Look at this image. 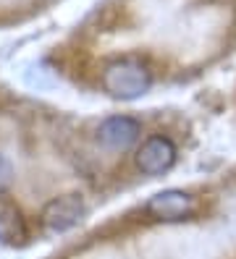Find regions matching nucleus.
Listing matches in <instances>:
<instances>
[{"label":"nucleus","instance_id":"1","mask_svg":"<svg viewBox=\"0 0 236 259\" xmlns=\"http://www.w3.org/2000/svg\"><path fill=\"white\" fill-rule=\"evenodd\" d=\"M103 92L113 100H137L152 87V71L134 58H121L108 63L100 76Z\"/></svg>","mask_w":236,"mask_h":259},{"label":"nucleus","instance_id":"2","mask_svg":"<svg viewBox=\"0 0 236 259\" xmlns=\"http://www.w3.org/2000/svg\"><path fill=\"white\" fill-rule=\"evenodd\" d=\"M84 199L79 194H63V196H55L50 199L45 207H42V215H40V223L47 233H66L71 228H76L84 218Z\"/></svg>","mask_w":236,"mask_h":259},{"label":"nucleus","instance_id":"3","mask_svg":"<svg viewBox=\"0 0 236 259\" xmlns=\"http://www.w3.org/2000/svg\"><path fill=\"white\" fill-rule=\"evenodd\" d=\"M134 162L139 167V173L145 176H163L176 165V144L168 136H150L142 142V147L137 149Z\"/></svg>","mask_w":236,"mask_h":259},{"label":"nucleus","instance_id":"4","mask_svg":"<svg viewBox=\"0 0 236 259\" xmlns=\"http://www.w3.org/2000/svg\"><path fill=\"white\" fill-rule=\"evenodd\" d=\"M139 134H142V123L137 118H131V115H110L97 126L94 139H97V144H103L105 149L123 152L139 139Z\"/></svg>","mask_w":236,"mask_h":259},{"label":"nucleus","instance_id":"5","mask_svg":"<svg viewBox=\"0 0 236 259\" xmlns=\"http://www.w3.org/2000/svg\"><path fill=\"white\" fill-rule=\"evenodd\" d=\"M197 202L192 194H186L181 189H165V191H157L152 199L145 204L147 215L155 220H165V223H176L184 220L194 212Z\"/></svg>","mask_w":236,"mask_h":259},{"label":"nucleus","instance_id":"6","mask_svg":"<svg viewBox=\"0 0 236 259\" xmlns=\"http://www.w3.org/2000/svg\"><path fill=\"white\" fill-rule=\"evenodd\" d=\"M24 238V225L19 212L11 207H0V241L3 243H16Z\"/></svg>","mask_w":236,"mask_h":259},{"label":"nucleus","instance_id":"7","mask_svg":"<svg viewBox=\"0 0 236 259\" xmlns=\"http://www.w3.org/2000/svg\"><path fill=\"white\" fill-rule=\"evenodd\" d=\"M11 184H13V165L3 152H0V194H6L11 189Z\"/></svg>","mask_w":236,"mask_h":259}]
</instances>
